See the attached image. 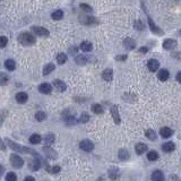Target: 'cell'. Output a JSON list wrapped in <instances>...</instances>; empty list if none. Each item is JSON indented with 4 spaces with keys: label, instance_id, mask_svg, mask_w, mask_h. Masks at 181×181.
I'll return each mask as SVG.
<instances>
[{
    "label": "cell",
    "instance_id": "30bf717a",
    "mask_svg": "<svg viewBox=\"0 0 181 181\" xmlns=\"http://www.w3.org/2000/svg\"><path fill=\"white\" fill-rule=\"evenodd\" d=\"M39 90H40V93L48 95V94H51V92H52V86L49 83H42L39 86Z\"/></svg>",
    "mask_w": 181,
    "mask_h": 181
},
{
    "label": "cell",
    "instance_id": "5bb4252c",
    "mask_svg": "<svg viewBox=\"0 0 181 181\" xmlns=\"http://www.w3.org/2000/svg\"><path fill=\"white\" fill-rule=\"evenodd\" d=\"M172 134H173V130H172L171 128H169V127H162V128L160 129V135H161L163 138L171 137Z\"/></svg>",
    "mask_w": 181,
    "mask_h": 181
},
{
    "label": "cell",
    "instance_id": "ffe728a7",
    "mask_svg": "<svg viewBox=\"0 0 181 181\" xmlns=\"http://www.w3.org/2000/svg\"><path fill=\"white\" fill-rule=\"evenodd\" d=\"M118 157L121 160V161H127V160H129V157H130V154H129V152L127 150L122 148V150H120L118 152Z\"/></svg>",
    "mask_w": 181,
    "mask_h": 181
},
{
    "label": "cell",
    "instance_id": "277c9868",
    "mask_svg": "<svg viewBox=\"0 0 181 181\" xmlns=\"http://www.w3.org/2000/svg\"><path fill=\"white\" fill-rule=\"evenodd\" d=\"M32 31L34 32L38 36H42V38L49 36V34H50L47 28L42 27V26H33V27H32Z\"/></svg>",
    "mask_w": 181,
    "mask_h": 181
},
{
    "label": "cell",
    "instance_id": "ab89813d",
    "mask_svg": "<svg viewBox=\"0 0 181 181\" xmlns=\"http://www.w3.org/2000/svg\"><path fill=\"white\" fill-rule=\"evenodd\" d=\"M135 28H137V30H139V31H142L144 28V25L143 23L139 22V21H137V22H135Z\"/></svg>",
    "mask_w": 181,
    "mask_h": 181
},
{
    "label": "cell",
    "instance_id": "7c38bea8",
    "mask_svg": "<svg viewBox=\"0 0 181 181\" xmlns=\"http://www.w3.org/2000/svg\"><path fill=\"white\" fill-rule=\"evenodd\" d=\"M175 150V144L173 142H168V143H164L162 145V151L165 152V153H171Z\"/></svg>",
    "mask_w": 181,
    "mask_h": 181
},
{
    "label": "cell",
    "instance_id": "ac0fdd59",
    "mask_svg": "<svg viewBox=\"0 0 181 181\" xmlns=\"http://www.w3.org/2000/svg\"><path fill=\"white\" fill-rule=\"evenodd\" d=\"M169 76H170V74H169V72L166 69H161V70L157 72V78H159L161 81H166L169 79Z\"/></svg>",
    "mask_w": 181,
    "mask_h": 181
},
{
    "label": "cell",
    "instance_id": "1f68e13d",
    "mask_svg": "<svg viewBox=\"0 0 181 181\" xmlns=\"http://www.w3.org/2000/svg\"><path fill=\"white\" fill-rule=\"evenodd\" d=\"M108 173H109V177L112 179V180H116V179L119 178V170L118 169H110Z\"/></svg>",
    "mask_w": 181,
    "mask_h": 181
},
{
    "label": "cell",
    "instance_id": "4dcf8cb0",
    "mask_svg": "<svg viewBox=\"0 0 181 181\" xmlns=\"http://www.w3.org/2000/svg\"><path fill=\"white\" fill-rule=\"evenodd\" d=\"M147 159L150 161H157L159 160V153L156 151H151L147 153Z\"/></svg>",
    "mask_w": 181,
    "mask_h": 181
},
{
    "label": "cell",
    "instance_id": "ee69618b",
    "mask_svg": "<svg viewBox=\"0 0 181 181\" xmlns=\"http://www.w3.org/2000/svg\"><path fill=\"white\" fill-rule=\"evenodd\" d=\"M0 150L1 151H5L6 150V145H5V143H3L1 139H0Z\"/></svg>",
    "mask_w": 181,
    "mask_h": 181
},
{
    "label": "cell",
    "instance_id": "e575fe53",
    "mask_svg": "<svg viewBox=\"0 0 181 181\" xmlns=\"http://www.w3.org/2000/svg\"><path fill=\"white\" fill-rule=\"evenodd\" d=\"M51 17H52L53 19H56V21H59V19H61L63 17V10H56V12H53L52 15H51Z\"/></svg>",
    "mask_w": 181,
    "mask_h": 181
},
{
    "label": "cell",
    "instance_id": "7bdbcfd3",
    "mask_svg": "<svg viewBox=\"0 0 181 181\" xmlns=\"http://www.w3.org/2000/svg\"><path fill=\"white\" fill-rule=\"evenodd\" d=\"M81 8H83V9L85 10V12H90L92 8H90V6H87V5H85V3H81Z\"/></svg>",
    "mask_w": 181,
    "mask_h": 181
},
{
    "label": "cell",
    "instance_id": "74e56055",
    "mask_svg": "<svg viewBox=\"0 0 181 181\" xmlns=\"http://www.w3.org/2000/svg\"><path fill=\"white\" fill-rule=\"evenodd\" d=\"M88 120H90V116H88L87 113H83V114L81 116V118H79V121L83 122V123L88 122Z\"/></svg>",
    "mask_w": 181,
    "mask_h": 181
},
{
    "label": "cell",
    "instance_id": "f546056e",
    "mask_svg": "<svg viewBox=\"0 0 181 181\" xmlns=\"http://www.w3.org/2000/svg\"><path fill=\"white\" fill-rule=\"evenodd\" d=\"M92 111H93L95 114H102V113L104 112L103 108H102V105H100V104H93V105H92Z\"/></svg>",
    "mask_w": 181,
    "mask_h": 181
},
{
    "label": "cell",
    "instance_id": "d4e9b609",
    "mask_svg": "<svg viewBox=\"0 0 181 181\" xmlns=\"http://www.w3.org/2000/svg\"><path fill=\"white\" fill-rule=\"evenodd\" d=\"M87 61H88V59H87V57H86V56H83V54H78V56L76 57V63H78V65H81V66L86 65V63H87Z\"/></svg>",
    "mask_w": 181,
    "mask_h": 181
},
{
    "label": "cell",
    "instance_id": "8fae6325",
    "mask_svg": "<svg viewBox=\"0 0 181 181\" xmlns=\"http://www.w3.org/2000/svg\"><path fill=\"white\" fill-rule=\"evenodd\" d=\"M63 118L68 123H75V116H74V113L69 112V110H66L63 113Z\"/></svg>",
    "mask_w": 181,
    "mask_h": 181
},
{
    "label": "cell",
    "instance_id": "bcb514c9",
    "mask_svg": "<svg viewBox=\"0 0 181 181\" xmlns=\"http://www.w3.org/2000/svg\"><path fill=\"white\" fill-rule=\"evenodd\" d=\"M24 181H35V179L33 178V177H30V175H28V177H26V178L24 179Z\"/></svg>",
    "mask_w": 181,
    "mask_h": 181
},
{
    "label": "cell",
    "instance_id": "681fc988",
    "mask_svg": "<svg viewBox=\"0 0 181 181\" xmlns=\"http://www.w3.org/2000/svg\"><path fill=\"white\" fill-rule=\"evenodd\" d=\"M180 75H181V72H179L178 74H177V81H178L179 83H180V81H181V79H180Z\"/></svg>",
    "mask_w": 181,
    "mask_h": 181
},
{
    "label": "cell",
    "instance_id": "ba28073f",
    "mask_svg": "<svg viewBox=\"0 0 181 181\" xmlns=\"http://www.w3.org/2000/svg\"><path fill=\"white\" fill-rule=\"evenodd\" d=\"M52 84L58 92H65V90H67V85L65 84V81H60V79H54Z\"/></svg>",
    "mask_w": 181,
    "mask_h": 181
},
{
    "label": "cell",
    "instance_id": "836d02e7",
    "mask_svg": "<svg viewBox=\"0 0 181 181\" xmlns=\"http://www.w3.org/2000/svg\"><path fill=\"white\" fill-rule=\"evenodd\" d=\"M8 81H9L8 75H6L5 72H0V85H1V86H5V85H7Z\"/></svg>",
    "mask_w": 181,
    "mask_h": 181
},
{
    "label": "cell",
    "instance_id": "d6a6232c",
    "mask_svg": "<svg viewBox=\"0 0 181 181\" xmlns=\"http://www.w3.org/2000/svg\"><path fill=\"white\" fill-rule=\"evenodd\" d=\"M35 119H36L39 122H42L47 119V114H45V112H43V111H38V112L35 113Z\"/></svg>",
    "mask_w": 181,
    "mask_h": 181
},
{
    "label": "cell",
    "instance_id": "7a4b0ae2",
    "mask_svg": "<svg viewBox=\"0 0 181 181\" xmlns=\"http://www.w3.org/2000/svg\"><path fill=\"white\" fill-rule=\"evenodd\" d=\"M19 43H22L23 45H33V44L36 42V39L35 36L31 34V33H27V32H24V33H21L18 36Z\"/></svg>",
    "mask_w": 181,
    "mask_h": 181
},
{
    "label": "cell",
    "instance_id": "6da1fadb",
    "mask_svg": "<svg viewBox=\"0 0 181 181\" xmlns=\"http://www.w3.org/2000/svg\"><path fill=\"white\" fill-rule=\"evenodd\" d=\"M6 142H7V145H8L12 150L16 151V152H18V153L31 154V155H34L35 157H40V154H39L35 150H33V148H28V147L23 146V145H19V144L15 143V142H13V141H9V139H7Z\"/></svg>",
    "mask_w": 181,
    "mask_h": 181
},
{
    "label": "cell",
    "instance_id": "c3c4849f",
    "mask_svg": "<svg viewBox=\"0 0 181 181\" xmlns=\"http://www.w3.org/2000/svg\"><path fill=\"white\" fill-rule=\"evenodd\" d=\"M139 51H141V52H143V53H146L147 52V48H141V49H139Z\"/></svg>",
    "mask_w": 181,
    "mask_h": 181
},
{
    "label": "cell",
    "instance_id": "f6af8a7d",
    "mask_svg": "<svg viewBox=\"0 0 181 181\" xmlns=\"http://www.w3.org/2000/svg\"><path fill=\"white\" fill-rule=\"evenodd\" d=\"M116 59L117 60H126L127 59V56H118Z\"/></svg>",
    "mask_w": 181,
    "mask_h": 181
},
{
    "label": "cell",
    "instance_id": "5b68a950",
    "mask_svg": "<svg viewBox=\"0 0 181 181\" xmlns=\"http://www.w3.org/2000/svg\"><path fill=\"white\" fill-rule=\"evenodd\" d=\"M79 147L85 152H92L94 150V143L88 141V139H85V141H81L79 143Z\"/></svg>",
    "mask_w": 181,
    "mask_h": 181
},
{
    "label": "cell",
    "instance_id": "4316f807",
    "mask_svg": "<svg viewBox=\"0 0 181 181\" xmlns=\"http://www.w3.org/2000/svg\"><path fill=\"white\" fill-rule=\"evenodd\" d=\"M41 168V162H40V157H35L32 162L31 165V170L32 171H38L39 169Z\"/></svg>",
    "mask_w": 181,
    "mask_h": 181
},
{
    "label": "cell",
    "instance_id": "e0dca14e",
    "mask_svg": "<svg viewBox=\"0 0 181 181\" xmlns=\"http://www.w3.org/2000/svg\"><path fill=\"white\" fill-rule=\"evenodd\" d=\"M102 78H103L105 81H111L113 78V70L112 69H105L103 72H102Z\"/></svg>",
    "mask_w": 181,
    "mask_h": 181
},
{
    "label": "cell",
    "instance_id": "9a60e30c",
    "mask_svg": "<svg viewBox=\"0 0 181 181\" xmlns=\"http://www.w3.org/2000/svg\"><path fill=\"white\" fill-rule=\"evenodd\" d=\"M147 145L146 144H143V143H138L136 144V146H135V151H136V153L138 154V155H142V154H144L145 152L147 151Z\"/></svg>",
    "mask_w": 181,
    "mask_h": 181
},
{
    "label": "cell",
    "instance_id": "f1b7e54d",
    "mask_svg": "<svg viewBox=\"0 0 181 181\" xmlns=\"http://www.w3.org/2000/svg\"><path fill=\"white\" fill-rule=\"evenodd\" d=\"M41 141H42V137H41L40 135L39 134H33L30 137V143L31 144H39V143H41Z\"/></svg>",
    "mask_w": 181,
    "mask_h": 181
},
{
    "label": "cell",
    "instance_id": "3957f363",
    "mask_svg": "<svg viewBox=\"0 0 181 181\" xmlns=\"http://www.w3.org/2000/svg\"><path fill=\"white\" fill-rule=\"evenodd\" d=\"M10 162H12V165L16 169H22L24 165V160L18 156V154H12L10 155Z\"/></svg>",
    "mask_w": 181,
    "mask_h": 181
},
{
    "label": "cell",
    "instance_id": "44dd1931",
    "mask_svg": "<svg viewBox=\"0 0 181 181\" xmlns=\"http://www.w3.org/2000/svg\"><path fill=\"white\" fill-rule=\"evenodd\" d=\"M79 48L81 49V51H84V52H88V51H90L92 49H93V45H92V43L88 42V41H84V42H81V43Z\"/></svg>",
    "mask_w": 181,
    "mask_h": 181
},
{
    "label": "cell",
    "instance_id": "f907efd6",
    "mask_svg": "<svg viewBox=\"0 0 181 181\" xmlns=\"http://www.w3.org/2000/svg\"><path fill=\"white\" fill-rule=\"evenodd\" d=\"M96 181H105V180H104V179L103 178H99V179H97V180Z\"/></svg>",
    "mask_w": 181,
    "mask_h": 181
},
{
    "label": "cell",
    "instance_id": "d590c367",
    "mask_svg": "<svg viewBox=\"0 0 181 181\" xmlns=\"http://www.w3.org/2000/svg\"><path fill=\"white\" fill-rule=\"evenodd\" d=\"M6 181H17V175L14 172H9L6 174Z\"/></svg>",
    "mask_w": 181,
    "mask_h": 181
},
{
    "label": "cell",
    "instance_id": "f35d334b",
    "mask_svg": "<svg viewBox=\"0 0 181 181\" xmlns=\"http://www.w3.org/2000/svg\"><path fill=\"white\" fill-rule=\"evenodd\" d=\"M8 43V39L6 36H0V48H5Z\"/></svg>",
    "mask_w": 181,
    "mask_h": 181
},
{
    "label": "cell",
    "instance_id": "d6986e66",
    "mask_svg": "<svg viewBox=\"0 0 181 181\" xmlns=\"http://www.w3.org/2000/svg\"><path fill=\"white\" fill-rule=\"evenodd\" d=\"M152 180L153 181H164V174L162 171L160 170H155L152 173Z\"/></svg>",
    "mask_w": 181,
    "mask_h": 181
},
{
    "label": "cell",
    "instance_id": "60d3db41",
    "mask_svg": "<svg viewBox=\"0 0 181 181\" xmlns=\"http://www.w3.org/2000/svg\"><path fill=\"white\" fill-rule=\"evenodd\" d=\"M51 172H52L53 174H57V173H59L60 171H61V169H60V166H58V165H56V166H53L52 169L50 170Z\"/></svg>",
    "mask_w": 181,
    "mask_h": 181
},
{
    "label": "cell",
    "instance_id": "7402d4cb",
    "mask_svg": "<svg viewBox=\"0 0 181 181\" xmlns=\"http://www.w3.org/2000/svg\"><path fill=\"white\" fill-rule=\"evenodd\" d=\"M5 67H6L7 70L13 72V70H15V69H16V63H15V61H14V60L7 59L6 61H5Z\"/></svg>",
    "mask_w": 181,
    "mask_h": 181
},
{
    "label": "cell",
    "instance_id": "83f0119b",
    "mask_svg": "<svg viewBox=\"0 0 181 181\" xmlns=\"http://www.w3.org/2000/svg\"><path fill=\"white\" fill-rule=\"evenodd\" d=\"M67 60H68V57H67V54H65V53H59V54L57 56V63H59V65L66 63H67Z\"/></svg>",
    "mask_w": 181,
    "mask_h": 181
},
{
    "label": "cell",
    "instance_id": "484cf974",
    "mask_svg": "<svg viewBox=\"0 0 181 181\" xmlns=\"http://www.w3.org/2000/svg\"><path fill=\"white\" fill-rule=\"evenodd\" d=\"M54 69H56V66L53 65V63H48V65H45V67L43 68V75L44 76L49 75V74L52 72Z\"/></svg>",
    "mask_w": 181,
    "mask_h": 181
},
{
    "label": "cell",
    "instance_id": "9c48e42d",
    "mask_svg": "<svg viewBox=\"0 0 181 181\" xmlns=\"http://www.w3.org/2000/svg\"><path fill=\"white\" fill-rule=\"evenodd\" d=\"M162 45L165 50H173V49H175V47H177V41L172 40V39H168V40H165L163 42Z\"/></svg>",
    "mask_w": 181,
    "mask_h": 181
},
{
    "label": "cell",
    "instance_id": "b9f144b4",
    "mask_svg": "<svg viewBox=\"0 0 181 181\" xmlns=\"http://www.w3.org/2000/svg\"><path fill=\"white\" fill-rule=\"evenodd\" d=\"M5 112H2V111H0V127L2 126V123H3V120H5Z\"/></svg>",
    "mask_w": 181,
    "mask_h": 181
},
{
    "label": "cell",
    "instance_id": "4fadbf2b",
    "mask_svg": "<svg viewBox=\"0 0 181 181\" xmlns=\"http://www.w3.org/2000/svg\"><path fill=\"white\" fill-rule=\"evenodd\" d=\"M147 67L150 69V72H156L160 67V63L157 61L156 59H151L148 60V63H147Z\"/></svg>",
    "mask_w": 181,
    "mask_h": 181
},
{
    "label": "cell",
    "instance_id": "8d00e7d4",
    "mask_svg": "<svg viewBox=\"0 0 181 181\" xmlns=\"http://www.w3.org/2000/svg\"><path fill=\"white\" fill-rule=\"evenodd\" d=\"M44 151H47V153L49 154V156H50V157H52V159H56V157H57V153H56V152H53L52 150H50V148H49V146H48V147L44 146Z\"/></svg>",
    "mask_w": 181,
    "mask_h": 181
},
{
    "label": "cell",
    "instance_id": "2e32d148",
    "mask_svg": "<svg viewBox=\"0 0 181 181\" xmlns=\"http://www.w3.org/2000/svg\"><path fill=\"white\" fill-rule=\"evenodd\" d=\"M123 47H125L126 49H128V50H132V49H135V47H136V42H135L132 39L127 38L123 40Z\"/></svg>",
    "mask_w": 181,
    "mask_h": 181
},
{
    "label": "cell",
    "instance_id": "7dc6e473",
    "mask_svg": "<svg viewBox=\"0 0 181 181\" xmlns=\"http://www.w3.org/2000/svg\"><path fill=\"white\" fill-rule=\"evenodd\" d=\"M3 172H5V168H3V166L0 164V175H2Z\"/></svg>",
    "mask_w": 181,
    "mask_h": 181
},
{
    "label": "cell",
    "instance_id": "8992f818",
    "mask_svg": "<svg viewBox=\"0 0 181 181\" xmlns=\"http://www.w3.org/2000/svg\"><path fill=\"white\" fill-rule=\"evenodd\" d=\"M110 112H111V116H112L113 120L117 125H119L121 122V118H120V114H119V109L118 105H112L110 108Z\"/></svg>",
    "mask_w": 181,
    "mask_h": 181
},
{
    "label": "cell",
    "instance_id": "52a82bcc",
    "mask_svg": "<svg viewBox=\"0 0 181 181\" xmlns=\"http://www.w3.org/2000/svg\"><path fill=\"white\" fill-rule=\"evenodd\" d=\"M15 100H16V102H17V103H19V104L26 103V102H27V100H28L27 93H25V92H19V93L16 94Z\"/></svg>",
    "mask_w": 181,
    "mask_h": 181
},
{
    "label": "cell",
    "instance_id": "603a6c76",
    "mask_svg": "<svg viewBox=\"0 0 181 181\" xmlns=\"http://www.w3.org/2000/svg\"><path fill=\"white\" fill-rule=\"evenodd\" d=\"M145 136H146L150 141H156V139H157V135H156V132L153 129H147V130L145 131Z\"/></svg>",
    "mask_w": 181,
    "mask_h": 181
},
{
    "label": "cell",
    "instance_id": "cb8c5ba5",
    "mask_svg": "<svg viewBox=\"0 0 181 181\" xmlns=\"http://www.w3.org/2000/svg\"><path fill=\"white\" fill-rule=\"evenodd\" d=\"M54 138H56L54 134H51V132H49V134L45 135V137H44L45 145H47V146H50V145H52V143L54 142Z\"/></svg>",
    "mask_w": 181,
    "mask_h": 181
}]
</instances>
